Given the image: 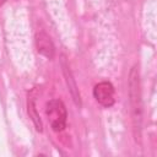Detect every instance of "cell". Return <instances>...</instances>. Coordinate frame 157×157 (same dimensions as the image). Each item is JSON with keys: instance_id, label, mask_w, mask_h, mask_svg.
Returning a JSON list of instances; mask_svg holds the SVG:
<instances>
[{"instance_id": "cell-1", "label": "cell", "mask_w": 157, "mask_h": 157, "mask_svg": "<svg viewBox=\"0 0 157 157\" xmlns=\"http://www.w3.org/2000/svg\"><path fill=\"white\" fill-rule=\"evenodd\" d=\"M129 97H130V105H131V112H132L134 126L136 130L140 131L141 121H142V102H141L139 70H137L136 65L131 69V71L129 74Z\"/></svg>"}, {"instance_id": "cell-5", "label": "cell", "mask_w": 157, "mask_h": 157, "mask_svg": "<svg viewBox=\"0 0 157 157\" xmlns=\"http://www.w3.org/2000/svg\"><path fill=\"white\" fill-rule=\"evenodd\" d=\"M61 66H63V72H64L65 81H66V83H67L69 91H70V93H71V97H72L75 104L78 105V107H81V98H80V93H78L76 82H75V80H74V77H72V74H71V71H70V69H69V66H67L66 60H65L64 56H63V59H61Z\"/></svg>"}, {"instance_id": "cell-7", "label": "cell", "mask_w": 157, "mask_h": 157, "mask_svg": "<svg viewBox=\"0 0 157 157\" xmlns=\"http://www.w3.org/2000/svg\"><path fill=\"white\" fill-rule=\"evenodd\" d=\"M4 2H6V0H0V5H2Z\"/></svg>"}, {"instance_id": "cell-6", "label": "cell", "mask_w": 157, "mask_h": 157, "mask_svg": "<svg viewBox=\"0 0 157 157\" xmlns=\"http://www.w3.org/2000/svg\"><path fill=\"white\" fill-rule=\"evenodd\" d=\"M28 114L29 117L32 118L34 125H36V129L38 131H42L43 130V125H42V121H40V118L36 110V105H34V102H33V98L28 99Z\"/></svg>"}, {"instance_id": "cell-2", "label": "cell", "mask_w": 157, "mask_h": 157, "mask_svg": "<svg viewBox=\"0 0 157 157\" xmlns=\"http://www.w3.org/2000/svg\"><path fill=\"white\" fill-rule=\"evenodd\" d=\"M45 114L54 131H63L66 126L67 112L60 99H50L45 107Z\"/></svg>"}, {"instance_id": "cell-4", "label": "cell", "mask_w": 157, "mask_h": 157, "mask_svg": "<svg viewBox=\"0 0 157 157\" xmlns=\"http://www.w3.org/2000/svg\"><path fill=\"white\" fill-rule=\"evenodd\" d=\"M36 45H37V50L39 54H42L43 56L52 59L54 56L55 53V48L54 44L52 42V39L49 38L48 34H45L44 32H39L36 36Z\"/></svg>"}, {"instance_id": "cell-3", "label": "cell", "mask_w": 157, "mask_h": 157, "mask_svg": "<svg viewBox=\"0 0 157 157\" xmlns=\"http://www.w3.org/2000/svg\"><path fill=\"white\" fill-rule=\"evenodd\" d=\"M93 97L101 105H103L105 108L112 107L115 102L113 85L109 81H102V82L97 83L93 88Z\"/></svg>"}]
</instances>
